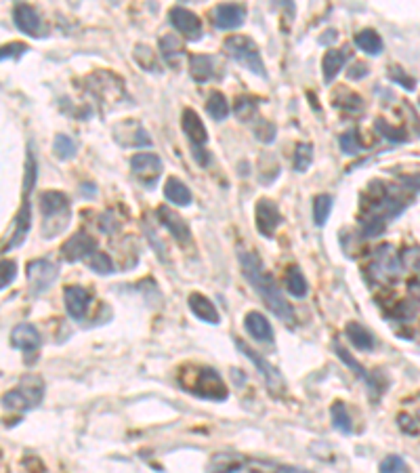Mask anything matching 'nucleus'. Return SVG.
I'll return each instance as SVG.
<instances>
[{
	"mask_svg": "<svg viewBox=\"0 0 420 473\" xmlns=\"http://www.w3.org/2000/svg\"><path fill=\"white\" fill-rule=\"evenodd\" d=\"M404 270V261L397 257V252L391 244H383L376 254H374V263L368 267L370 274L376 276L378 282H389V280H397V276Z\"/></svg>",
	"mask_w": 420,
	"mask_h": 473,
	"instance_id": "7",
	"label": "nucleus"
},
{
	"mask_svg": "<svg viewBox=\"0 0 420 473\" xmlns=\"http://www.w3.org/2000/svg\"><path fill=\"white\" fill-rule=\"evenodd\" d=\"M236 116H238L240 120L256 118V101L246 99V97L238 99V103H236Z\"/></svg>",
	"mask_w": 420,
	"mask_h": 473,
	"instance_id": "41",
	"label": "nucleus"
},
{
	"mask_svg": "<svg viewBox=\"0 0 420 473\" xmlns=\"http://www.w3.org/2000/svg\"><path fill=\"white\" fill-rule=\"evenodd\" d=\"M36 173H38V168H36V158H34V154L30 152V154H27V162H25V179H23V194H25V198H27L30 192L34 190Z\"/></svg>",
	"mask_w": 420,
	"mask_h": 473,
	"instance_id": "40",
	"label": "nucleus"
},
{
	"mask_svg": "<svg viewBox=\"0 0 420 473\" xmlns=\"http://www.w3.org/2000/svg\"><path fill=\"white\" fill-rule=\"evenodd\" d=\"M11 345L25 353H34L41 347V333H38L34 324H17L11 333Z\"/></svg>",
	"mask_w": 420,
	"mask_h": 473,
	"instance_id": "17",
	"label": "nucleus"
},
{
	"mask_svg": "<svg viewBox=\"0 0 420 473\" xmlns=\"http://www.w3.org/2000/svg\"><path fill=\"white\" fill-rule=\"evenodd\" d=\"M164 196L168 202L177 204V206H187L189 202H192V192H189V188L183 184V181L170 177L166 181V186H164Z\"/></svg>",
	"mask_w": 420,
	"mask_h": 473,
	"instance_id": "26",
	"label": "nucleus"
},
{
	"mask_svg": "<svg viewBox=\"0 0 420 473\" xmlns=\"http://www.w3.org/2000/svg\"><path fill=\"white\" fill-rule=\"evenodd\" d=\"M135 59H137V63L141 65V67H145V69H149V72H154L156 69V53L151 51L149 47H145V45H137L135 47Z\"/></svg>",
	"mask_w": 420,
	"mask_h": 473,
	"instance_id": "39",
	"label": "nucleus"
},
{
	"mask_svg": "<svg viewBox=\"0 0 420 473\" xmlns=\"http://www.w3.org/2000/svg\"><path fill=\"white\" fill-rule=\"evenodd\" d=\"M187 303H189V309H192V314H194L198 320H202V322H206V324H219V322H221V316H219L217 307H214L212 301L206 299L204 295H200V293L189 295Z\"/></svg>",
	"mask_w": 420,
	"mask_h": 473,
	"instance_id": "22",
	"label": "nucleus"
},
{
	"mask_svg": "<svg viewBox=\"0 0 420 473\" xmlns=\"http://www.w3.org/2000/svg\"><path fill=\"white\" fill-rule=\"evenodd\" d=\"M27 232H30V202H27V198H25L23 204H21V208H19V212H17V217H15L13 234H11V240L5 244V252H9L11 248L19 246V244L25 240Z\"/></svg>",
	"mask_w": 420,
	"mask_h": 473,
	"instance_id": "25",
	"label": "nucleus"
},
{
	"mask_svg": "<svg viewBox=\"0 0 420 473\" xmlns=\"http://www.w3.org/2000/svg\"><path fill=\"white\" fill-rule=\"evenodd\" d=\"M63 301H65V309L74 320H82L91 307L93 295L89 293L87 288L82 286H67L63 290Z\"/></svg>",
	"mask_w": 420,
	"mask_h": 473,
	"instance_id": "14",
	"label": "nucleus"
},
{
	"mask_svg": "<svg viewBox=\"0 0 420 473\" xmlns=\"http://www.w3.org/2000/svg\"><path fill=\"white\" fill-rule=\"evenodd\" d=\"M93 252H97V240L93 236H89L87 232H78L61 246V257L67 263L82 261V259L91 257Z\"/></svg>",
	"mask_w": 420,
	"mask_h": 473,
	"instance_id": "10",
	"label": "nucleus"
},
{
	"mask_svg": "<svg viewBox=\"0 0 420 473\" xmlns=\"http://www.w3.org/2000/svg\"><path fill=\"white\" fill-rule=\"evenodd\" d=\"M160 55L164 57V61L173 69H179L181 59L185 55V47H183V43L177 38L175 34H164L162 38H160Z\"/></svg>",
	"mask_w": 420,
	"mask_h": 473,
	"instance_id": "24",
	"label": "nucleus"
},
{
	"mask_svg": "<svg viewBox=\"0 0 420 473\" xmlns=\"http://www.w3.org/2000/svg\"><path fill=\"white\" fill-rule=\"evenodd\" d=\"M284 284L288 288V293L296 299H302V297H307V280H305L302 272L298 267H288L286 272V278H284Z\"/></svg>",
	"mask_w": 420,
	"mask_h": 473,
	"instance_id": "29",
	"label": "nucleus"
},
{
	"mask_svg": "<svg viewBox=\"0 0 420 473\" xmlns=\"http://www.w3.org/2000/svg\"><path fill=\"white\" fill-rule=\"evenodd\" d=\"M41 212L45 217L43 234L47 240L59 236L69 223V200L61 192H45L41 194Z\"/></svg>",
	"mask_w": 420,
	"mask_h": 473,
	"instance_id": "4",
	"label": "nucleus"
},
{
	"mask_svg": "<svg viewBox=\"0 0 420 473\" xmlns=\"http://www.w3.org/2000/svg\"><path fill=\"white\" fill-rule=\"evenodd\" d=\"M334 351H336V353H338V358H340L342 362H345L347 366L353 371V375H355V377L364 379V381L368 383V387H370V389H376V383H374V379H372V377H370V375L364 371V366H362V364H360V362H357V360H355V358H353L349 351H347V349H342L338 343H334Z\"/></svg>",
	"mask_w": 420,
	"mask_h": 473,
	"instance_id": "31",
	"label": "nucleus"
},
{
	"mask_svg": "<svg viewBox=\"0 0 420 473\" xmlns=\"http://www.w3.org/2000/svg\"><path fill=\"white\" fill-rule=\"evenodd\" d=\"M389 78H391V80H395L397 85H401V87H404V89H408V91H412V89L416 87L414 78H412V76H408L406 72H404V67H399V65H393V67L389 69Z\"/></svg>",
	"mask_w": 420,
	"mask_h": 473,
	"instance_id": "44",
	"label": "nucleus"
},
{
	"mask_svg": "<svg viewBox=\"0 0 420 473\" xmlns=\"http://www.w3.org/2000/svg\"><path fill=\"white\" fill-rule=\"evenodd\" d=\"M330 210H332V198L328 194L316 196V200H313V219H316V226L322 228L328 221Z\"/></svg>",
	"mask_w": 420,
	"mask_h": 473,
	"instance_id": "35",
	"label": "nucleus"
},
{
	"mask_svg": "<svg viewBox=\"0 0 420 473\" xmlns=\"http://www.w3.org/2000/svg\"><path fill=\"white\" fill-rule=\"evenodd\" d=\"M338 143H340V150L345 152V154L355 156V154L362 152V141H360V137H357V131H347V133H342Z\"/></svg>",
	"mask_w": 420,
	"mask_h": 473,
	"instance_id": "38",
	"label": "nucleus"
},
{
	"mask_svg": "<svg viewBox=\"0 0 420 473\" xmlns=\"http://www.w3.org/2000/svg\"><path fill=\"white\" fill-rule=\"evenodd\" d=\"M206 112L210 114V118L212 120H217V122H221V120H225L227 118V114H229V103H227V97L223 95V93H212L210 97H208V101H206Z\"/></svg>",
	"mask_w": 420,
	"mask_h": 473,
	"instance_id": "33",
	"label": "nucleus"
},
{
	"mask_svg": "<svg viewBox=\"0 0 420 473\" xmlns=\"http://www.w3.org/2000/svg\"><path fill=\"white\" fill-rule=\"evenodd\" d=\"M131 168H133V175L141 181L143 186L147 188H154L158 184V179L162 175V160L160 156L156 154H135L131 158Z\"/></svg>",
	"mask_w": 420,
	"mask_h": 473,
	"instance_id": "9",
	"label": "nucleus"
},
{
	"mask_svg": "<svg viewBox=\"0 0 420 473\" xmlns=\"http://www.w3.org/2000/svg\"><path fill=\"white\" fill-rule=\"evenodd\" d=\"M168 17H170L173 28L179 34H183L187 41H198L202 36V21L192 11H187L183 7H175V9H170Z\"/></svg>",
	"mask_w": 420,
	"mask_h": 473,
	"instance_id": "13",
	"label": "nucleus"
},
{
	"mask_svg": "<svg viewBox=\"0 0 420 473\" xmlns=\"http://www.w3.org/2000/svg\"><path fill=\"white\" fill-rule=\"evenodd\" d=\"M179 385L183 391L212 402H223L229 395L221 375L208 366H183L179 371Z\"/></svg>",
	"mask_w": 420,
	"mask_h": 473,
	"instance_id": "3",
	"label": "nucleus"
},
{
	"mask_svg": "<svg viewBox=\"0 0 420 473\" xmlns=\"http://www.w3.org/2000/svg\"><path fill=\"white\" fill-rule=\"evenodd\" d=\"M25 51H27V47L21 45V43L5 45V47H3V59H19Z\"/></svg>",
	"mask_w": 420,
	"mask_h": 473,
	"instance_id": "47",
	"label": "nucleus"
},
{
	"mask_svg": "<svg viewBox=\"0 0 420 473\" xmlns=\"http://www.w3.org/2000/svg\"><path fill=\"white\" fill-rule=\"evenodd\" d=\"M244 326L250 337H254L261 343H274V329L269 320H267L261 311H250L244 318Z\"/></svg>",
	"mask_w": 420,
	"mask_h": 473,
	"instance_id": "19",
	"label": "nucleus"
},
{
	"mask_svg": "<svg viewBox=\"0 0 420 473\" xmlns=\"http://www.w3.org/2000/svg\"><path fill=\"white\" fill-rule=\"evenodd\" d=\"M330 419H332V425L334 429H338L340 433H351L353 431V423H351V417L345 408V404L342 402H334L332 408H330Z\"/></svg>",
	"mask_w": 420,
	"mask_h": 473,
	"instance_id": "32",
	"label": "nucleus"
},
{
	"mask_svg": "<svg viewBox=\"0 0 420 473\" xmlns=\"http://www.w3.org/2000/svg\"><path fill=\"white\" fill-rule=\"evenodd\" d=\"M246 19V9L242 5H219L212 11V21L219 30H236L244 23Z\"/></svg>",
	"mask_w": 420,
	"mask_h": 473,
	"instance_id": "15",
	"label": "nucleus"
},
{
	"mask_svg": "<svg viewBox=\"0 0 420 473\" xmlns=\"http://www.w3.org/2000/svg\"><path fill=\"white\" fill-rule=\"evenodd\" d=\"M280 223H282V212H280L278 204L267 200V198L258 200L256 202V230L265 238H274Z\"/></svg>",
	"mask_w": 420,
	"mask_h": 473,
	"instance_id": "11",
	"label": "nucleus"
},
{
	"mask_svg": "<svg viewBox=\"0 0 420 473\" xmlns=\"http://www.w3.org/2000/svg\"><path fill=\"white\" fill-rule=\"evenodd\" d=\"M223 47H225V53L232 59H236L242 67L250 69L256 76H263V78L267 76L258 47L252 38H248V36H229Z\"/></svg>",
	"mask_w": 420,
	"mask_h": 473,
	"instance_id": "6",
	"label": "nucleus"
},
{
	"mask_svg": "<svg viewBox=\"0 0 420 473\" xmlns=\"http://www.w3.org/2000/svg\"><path fill=\"white\" fill-rule=\"evenodd\" d=\"M13 19H15V25L23 34L32 36V38H38V36H41V28H43L41 17H38V13L30 5H17L13 11Z\"/></svg>",
	"mask_w": 420,
	"mask_h": 473,
	"instance_id": "20",
	"label": "nucleus"
},
{
	"mask_svg": "<svg viewBox=\"0 0 420 473\" xmlns=\"http://www.w3.org/2000/svg\"><path fill=\"white\" fill-rule=\"evenodd\" d=\"M410 295H412V297L420 303V278L410 282Z\"/></svg>",
	"mask_w": 420,
	"mask_h": 473,
	"instance_id": "49",
	"label": "nucleus"
},
{
	"mask_svg": "<svg viewBox=\"0 0 420 473\" xmlns=\"http://www.w3.org/2000/svg\"><path fill=\"white\" fill-rule=\"evenodd\" d=\"M355 45L368 55H380V53H383V41H380V36L374 30L357 32L355 34Z\"/></svg>",
	"mask_w": 420,
	"mask_h": 473,
	"instance_id": "30",
	"label": "nucleus"
},
{
	"mask_svg": "<svg viewBox=\"0 0 420 473\" xmlns=\"http://www.w3.org/2000/svg\"><path fill=\"white\" fill-rule=\"evenodd\" d=\"M101 230H103L105 234H113V232L118 230V221L111 219L109 214H103V217H101Z\"/></svg>",
	"mask_w": 420,
	"mask_h": 473,
	"instance_id": "48",
	"label": "nucleus"
},
{
	"mask_svg": "<svg viewBox=\"0 0 420 473\" xmlns=\"http://www.w3.org/2000/svg\"><path fill=\"white\" fill-rule=\"evenodd\" d=\"M43 397H45V381L36 375H27L19 381V385L13 391L5 393L3 406H5V410L25 412V410H32L41 404Z\"/></svg>",
	"mask_w": 420,
	"mask_h": 473,
	"instance_id": "5",
	"label": "nucleus"
},
{
	"mask_svg": "<svg viewBox=\"0 0 420 473\" xmlns=\"http://www.w3.org/2000/svg\"><path fill=\"white\" fill-rule=\"evenodd\" d=\"M89 267H91L95 274H99V276H107V274L113 272V263H111V259H109V254H105V252H101V250H97V252L91 254Z\"/></svg>",
	"mask_w": 420,
	"mask_h": 473,
	"instance_id": "37",
	"label": "nucleus"
},
{
	"mask_svg": "<svg viewBox=\"0 0 420 473\" xmlns=\"http://www.w3.org/2000/svg\"><path fill=\"white\" fill-rule=\"evenodd\" d=\"M376 129L380 131V135H385L389 141H395V143H401V141H406V133L401 131V129H393V126H389V122L387 120H376Z\"/></svg>",
	"mask_w": 420,
	"mask_h": 473,
	"instance_id": "43",
	"label": "nucleus"
},
{
	"mask_svg": "<svg viewBox=\"0 0 420 473\" xmlns=\"http://www.w3.org/2000/svg\"><path fill=\"white\" fill-rule=\"evenodd\" d=\"M53 152L59 160H69L76 156V152H78V148H76V143L71 137L67 135H57L55 141H53Z\"/></svg>",
	"mask_w": 420,
	"mask_h": 473,
	"instance_id": "34",
	"label": "nucleus"
},
{
	"mask_svg": "<svg viewBox=\"0 0 420 473\" xmlns=\"http://www.w3.org/2000/svg\"><path fill=\"white\" fill-rule=\"evenodd\" d=\"M236 347H238V349L254 364V366L258 368V373L263 375V379L267 381V385H269L272 389H282V387H284L282 375L278 373V368L274 366V364H269L263 355H258L248 343H244V341H240V339H236Z\"/></svg>",
	"mask_w": 420,
	"mask_h": 473,
	"instance_id": "12",
	"label": "nucleus"
},
{
	"mask_svg": "<svg viewBox=\"0 0 420 473\" xmlns=\"http://www.w3.org/2000/svg\"><path fill=\"white\" fill-rule=\"evenodd\" d=\"M238 259H240L244 278L252 284V288L256 290V295L265 301V305L269 307V311L274 316H278V320H282L286 324H292L294 322V309L284 299L276 278L265 270L263 261L258 259V254L250 252V250H242L238 254Z\"/></svg>",
	"mask_w": 420,
	"mask_h": 473,
	"instance_id": "2",
	"label": "nucleus"
},
{
	"mask_svg": "<svg viewBox=\"0 0 420 473\" xmlns=\"http://www.w3.org/2000/svg\"><path fill=\"white\" fill-rule=\"evenodd\" d=\"M156 214H158V221L170 232V236H175V240H179V242H189V236H192V232H189V226L185 223V219L181 214H177L173 208H168V206H158V210H156Z\"/></svg>",
	"mask_w": 420,
	"mask_h": 473,
	"instance_id": "16",
	"label": "nucleus"
},
{
	"mask_svg": "<svg viewBox=\"0 0 420 473\" xmlns=\"http://www.w3.org/2000/svg\"><path fill=\"white\" fill-rule=\"evenodd\" d=\"M15 276H17V265H15V261H3V278H0V288H7L9 284H13V280H15Z\"/></svg>",
	"mask_w": 420,
	"mask_h": 473,
	"instance_id": "45",
	"label": "nucleus"
},
{
	"mask_svg": "<svg viewBox=\"0 0 420 473\" xmlns=\"http://www.w3.org/2000/svg\"><path fill=\"white\" fill-rule=\"evenodd\" d=\"M410 204V198L404 194L401 188L387 186V184H372L364 196L362 204V230L366 238H374L383 234L387 223L404 212Z\"/></svg>",
	"mask_w": 420,
	"mask_h": 473,
	"instance_id": "1",
	"label": "nucleus"
},
{
	"mask_svg": "<svg viewBox=\"0 0 420 473\" xmlns=\"http://www.w3.org/2000/svg\"><path fill=\"white\" fill-rule=\"evenodd\" d=\"M345 333H347V339L351 341V345H353L355 349H360V351H370V349H374V337L364 329L362 324L349 322L347 329H345Z\"/></svg>",
	"mask_w": 420,
	"mask_h": 473,
	"instance_id": "27",
	"label": "nucleus"
},
{
	"mask_svg": "<svg viewBox=\"0 0 420 473\" xmlns=\"http://www.w3.org/2000/svg\"><path fill=\"white\" fill-rule=\"evenodd\" d=\"M313 160V145L311 143H298L296 150H294V168L298 173H305L309 168Z\"/></svg>",
	"mask_w": 420,
	"mask_h": 473,
	"instance_id": "36",
	"label": "nucleus"
},
{
	"mask_svg": "<svg viewBox=\"0 0 420 473\" xmlns=\"http://www.w3.org/2000/svg\"><path fill=\"white\" fill-rule=\"evenodd\" d=\"M212 59L206 57V55H194L192 59H189V74H192V78L200 85L208 82L212 78Z\"/></svg>",
	"mask_w": 420,
	"mask_h": 473,
	"instance_id": "28",
	"label": "nucleus"
},
{
	"mask_svg": "<svg viewBox=\"0 0 420 473\" xmlns=\"http://www.w3.org/2000/svg\"><path fill=\"white\" fill-rule=\"evenodd\" d=\"M254 135L256 139H261L263 143H272L276 139V126L272 122H267L263 118H258V122L254 124Z\"/></svg>",
	"mask_w": 420,
	"mask_h": 473,
	"instance_id": "42",
	"label": "nucleus"
},
{
	"mask_svg": "<svg viewBox=\"0 0 420 473\" xmlns=\"http://www.w3.org/2000/svg\"><path fill=\"white\" fill-rule=\"evenodd\" d=\"M181 126L187 135V139L192 141L194 148H202V145L208 141V133H206V126L202 122V118L194 112V110H185L183 112V120H181Z\"/></svg>",
	"mask_w": 420,
	"mask_h": 473,
	"instance_id": "18",
	"label": "nucleus"
},
{
	"mask_svg": "<svg viewBox=\"0 0 420 473\" xmlns=\"http://www.w3.org/2000/svg\"><path fill=\"white\" fill-rule=\"evenodd\" d=\"M351 59V51L349 49H330L326 51L324 59H322V67H324V80L332 82L338 72L345 67V63Z\"/></svg>",
	"mask_w": 420,
	"mask_h": 473,
	"instance_id": "21",
	"label": "nucleus"
},
{
	"mask_svg": "<svg viewBox=\"0 0 420 473\" xmlns=\"http://www.w3.org/2000/svg\"><path fill=\"white\" fill-rule=\"evenodd\" d=\"M380 471H408V465L399 459V456H387L383 463H380Z\"/></svg>",
	"mask_w": 420,
	"mask_h": 473,
	"instance_id": "46",
	"label": "nucleus"
},
{
	"mask_svg": "<svg viewBox=\"0 0 420 473\" xmlns=\"http://www.w3.org/2000/svg\"><path fill=\"white\" fill-rule=\"evenodd\" d=\"M116 129L124 131V135H126V137L116 139L120 145H126V148H149V145H151V139H149L147 131L139 122H122Z\"/></svg>",
	"mask_w": 420,
	"mask_h": 473,
	"instance_id": "23",
	"label": "nucleus"
},
{
	"mask_svg": "<svg viewBox=\"0 0 420 473\" xmlns=\"http://www.w3.org/2000/svg\"><path fill=\"white\" fill-rule=\"evenodd\" d=\"M59 278V265L49 259H36L27 265V282L32 295H43Z\"/></svg>",
	"mask_w": 420,
	"mask_h": 473,
	"instance_id": "8",
	"label": "nucleus"
}]
</instances>
